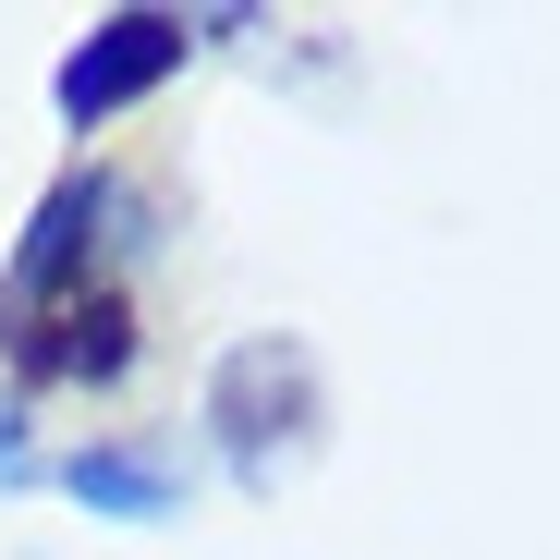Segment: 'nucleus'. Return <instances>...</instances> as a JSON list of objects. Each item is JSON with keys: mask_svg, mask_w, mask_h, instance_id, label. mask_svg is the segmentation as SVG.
<instances>
[{"mask_svg": "<svg viewBox=\"0 0 560 560\" xmlns=\"http://www.w3.org/2000/svg\"><path fill=\"white\" fill-rule=\"evenodd\" d=\"M305 402H317V365H305L293 341H232L220 378H208V427L232 439L244 476H268V451L305 427Z\"/></svg>", "mask_w": 560, "mask_h": 560, "instance_id": "obj_1", "label": "nucleus"}, {"mask_svg": "<svg viewBox=\"0 0 560 560\" xmlns=\"http://www.w3.org/2000/svg\"><path fill=\"white\" fill-rule=\"evenodd\" d=\"M183 49H196V25H183V13H110L98 37L61 61V122H110V110H135Z\"/></svg>", "mask_w": 560, "mask_h": 560, "instance_id": "obj_2", "label": "nucleus"}, {"mask_svg": "<svg viewBox=\"0 0 560 560\" xmlns=\"http://www.w3.org/2000/svg\"><path fill=\"white\" fill-rule=\"evenodd\" d=\"M98 208H110V183H98V171L61 183V196L37 208V232H25V256H13V317H37L61 280L85 268V244H98Z\"/></svg>", "mask_w": 560, "mask_h": 560, "instance_id": "obj_3", "label": "nucleus"}, {"mask_svg": "<svg viewBox=\"0 0 560 560\" xmlns=\"http://www.w3.org/2000/svg\"><path fill=\"white\" fill-rule=\"evenodd\" d=\"M13 353L49 365V378H122V365H135V317H122L110 293H85V305H61L49 329H13Z\"/></svg>", "mask_w": 560, "mask_h": 560, "instance_id": "obj_4", "label": "nucleus"}, {"mask_svg": "<svg viewBox=\"0 0 560 560\" xmlns=\"http://www.w3.org/2000/svg\"><path fill=\"white\" fill-rule=\"evenodd\" d=\"M73 500H85V512H122V524H159V512L183 500V463L147 451V439H110V451L73 463Z\"/></svg>", "mask_w": 560, "mask_h": 560, "instance_id": "obj_5", "label": "nucleus"}, {"mask_svg": "<svg viewBox=\"0 0 560 560\" xmlns=\"http://www.w3.org/2000/svg\"><path fill=\"white\" fill-rule=\"evenodd\" d=\"M13 463H25V439H13V402H0V476H13Z\"/></svg>", "mask_w": 560, "mask_h": 560, "instance_id": "obj_6", "label": "nucleus"}]
</instances>
